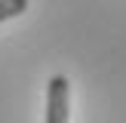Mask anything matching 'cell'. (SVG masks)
<instances>
[{"instance_id":"6da1fadb","label":"cell","mask_w":126,"mask_h":123,"mask_svg":"<svg viewBox=\"0 0 126 123\" xmlns=\"http://www.w3.org/2000/svg\"><path fill=\"white\" fill-rule=\"evenodd\" d=\"M71 108V83L65 74H55L46 86V123H68Z\"/></svg>"},{"instance_id":"7a4b0ae2","label":"cell","mask_w":126,"mask_h":123,"mask_svg":"<svg viewBox=\"0 0 126 123\" xmlns=\"http://www.w3.org/2000/svg\"><path fill=\"white\" fill-rule=\"evenodd\" d=\"M25 9H28V0H0V22H9Z\"/></svg>"}]
</instances>
